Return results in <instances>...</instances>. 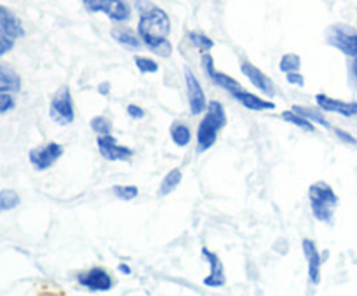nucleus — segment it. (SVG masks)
I'll list each match as a JSON object with an SVG mask.
<instances>
[{"instance_id": "nucleus-21", "label": "nucleus", "mask_w": 357, "mask_h": 296, "mask_svg": "<svg viewBox=\"0 0 357 296\" xmlns=\"http://www.w3.org/2000/svg\"><path fill=\"white\" fill-rule=\"evenodd\" d=\"M291 110H295L296 114L303 115V117L309 118V120L314 122V124H319V125H323V127H331L330 122H328L326 117L321 114L319 108H309V107H302V104H295Z\"/></svg>"}, {"instance_id": "nucleus-29", "label": "nucleus", "mask_w": 357, "mask_h": 296, "mask_svg": "<svg viewBox=\"0 0 357 296\" xmlns=\"http://www.w3.org/2000/svg\"><path fill=\"white\" fill-rule=\"evenodd\" d=\"M91 129H93L96 134L103 136V134H110L112 125L105 117H94L93 120H91Z\"/></svg>"}, {"instance_id": "nucleus-4", "label": "nucleus", "mask_w": 357, "mask_h": 296, "mask_svg": "<svg viewBox=\"0 0 357 296\" xmlns=\"http://www.w3.org/2000/svg\"><path fill=\"white\" fill-rule=\"evenodd\" d=\"M328 44L337 47L345 56L356 58L357 56V31L347 24H333L328 28Z\"/></svg>"}, {"instance_id": "nucleus-6", "label": "nucleus", "mask_w": 357, "mask_h": 296, "mask_svg": "<svg viewBox=\"0 0 357 296\" xmlns=\"http://www.w3.org/2000/svg\"><path fill=\"white\" fill-rule=\"evenodd\" d=\"M91 13H103L114 21H126L131 16V9L122 0H82Z\"/></svg>"}, {"instance_id": "nucleus-12", "label": "nucleus", "mask_w": 357, "mask_h": 296, "mask_svg": "<svg viewBox=\"0 0 357 296\" xmlns=\"http://www.w3.org/2000/svg\"><path fill=\"white\" fill-rule=\"evenodd\" d=\"M202 258L209 263V275L204 279V284L208 288H222L225 284V268H223L222 260L218 258V254H215L213 251H209L208 247H202Z\"/></svg>"}, {"instance_id": "nucleus-22", "label": "nucleus", "mask_w": 357, "mask_h": 296, "mask_svg": "<svg viewBox=\"0 0 357 296\" xmlns=\"http://www.w3.org/2000/svg\"><path fill=\"white\" fill-rule=\"evenodd\" d=\"M282 118H284L286 122H289V124L296 125V127L303 129V131H307V132H314V131H316V125H314V122H310L309 118H305V117H303V115L296 114L295 110L282 111Z\"/></svg>"}, {"instance_id": "nucleus-19", "label": "nucleus", "mask_w": 357, "mask_h": 296, "mask_svg": "<svg viewBox=\"0 0 357 296\" xmlns=\"http://www.w3.org/2000/svg\"><path fill=\"white\" fill-rule=\"evenodd\" d=\"M171 139H173L174 145L180 146V148L190 145L192 132H190V129H188V125L180 124V122H176V124L171 125Z\"/></svg>"}, {"instance_id": "nucleus-8", "label": "nucleus", "mask_w": 357, "mask_h": 296, "mask_svg": "<svg viewBox=\"0 0 357 296\" xmlns=\"http://www.w3.org/2000/svg\"><path fill=\"white\" fill-rule=\"evenodd\" d=\"M98 150H100L101 157L110 162H115V160H129L132 155H135V150L129 148V146L119 145L117 139L112 134H103L98 136Z\"/></svg>"}, {"instance_id": "nucleus-16", "label": "nucleus", "mask_w": 357, "mask_h": 296, "mask_svg": "<svg viewBox=\"0 0 357 296\" xmlns=\"http://www.w3.org/2000/svg\"><path fill=\"white\" fill-rule=\"evenodd\" d=\"M0 31L7 33L13 38L24 37V28L21 21L17 20L16 14L10 13L7 7L0 6Z\"/></svg>"}, {"instance_id": "nucleus-7", "label": "nucleus", "mask_w": 357, "mask_h": 296, "mask_svg": "<svg viewBox=\"0 0 357 296\" xmlns=\"http://www.w3.org/2000/svg\"><path fill=\"white\" fill-rule=\"evenodd\" d=\"M63 155V146L59 143H47L42 148H33L28 153V159H30L31 166L37 171H45L51 166H54L56 160Z\"/></svg>"}, {"instance_id": "nucleus-23", "label": "nucleus", "mask_w": 357, "mask_h": 296, "mask_svg": "<svg viewBox=\"0 0 357 296\" xmlns=\"http://www.w3.org/2000/svg\"><path fill=\"white\" fill-rule=\"evenodd\" d=\"M180 183H181V171L178 169V167H174V169H171L169 173L164 176L162 183H160L159 187V195H169Z\"/></svg>"}, {"instance_id": "nucleus-3", "label": "nucleus", "mask_w": 357, "mask_h": 296, "mask_svg": "<svg viewBox=\"0 0 357 296\" xmlns=\"http://www.w3.org/2000/svg\"><path fill=\"white\" fill-rule=\"evenodd\" d=\"M309 201L310 208H312L314 216L319 221L331 223L333 221L335 209L338 205V195L335 194L333 188L324 181H317V183L310 185L309 188Z\"/></svg>"}, {"instance_id": "nucleus-11", "label": "nucleus", "mask_w": 357, "mask_h": 296, "mask_svg": "<svg viewBox=\"0 0 357 296\" xmlns=\"http://www.w3.org/2000/svg\"><path fill=\"white\" fill-rule=\"evenodd\" d=\"M79 282L89 291H110L114 288L110 274L103 268H91L79 275Z\"/></svg>"}, {"instance_id": "nucleus-10", "label": "nucleus", "mask_w": 357, "mask_h": 296, "mask_svg": "<svg viewBox=\"0 0 357 296\" xmlns=\"http://www.w3.org/2000/svg\"><path fill=\"white\" fill-rule=\"evenodd\" d=\"M202 68H204L206 75H208L209 79L216 84V86H220V87H223L225 91H229L232 96H236L237 93L244 91V87L241 86L236 79H232V77L227 75V73L216 72L215 61H213L211 54H208V52H204V54H202Z\"/></svg>"}, {"instance_id": "nucleus-25", "label": "nucleus", "mask_w": 357, "mask_h": 296, "mask_svg": "<svg viewBox=\"0 0 357 296\" xmlns=\"http://www.w3.org/2000/svg\"><path fill=\"white\" fill-rule=\"evenodd\" d=\"M300 66H302V59H300V56L295 54V52L284 54L281 58V63H279V68H281V72L284 73L298 72Z\"/></svg>"}, {"instance_id": "nucleus-28", "label": "nucleus", "mask_w": 357, "mask_h": 296, "mask_svg": "<svg viewBox=\"0 0 357 296\" xmlns=\"http://www.w3.org/2000/svg\"><path fill=\"white\" fill-rule=\"evenodd\" d=\"M135 63H136V66H138V70L142 73H155V72H159V65H157V63L153 61V59L145 58V56H136Z\"/></svg>"}, {"instance_id": "nucleus-36", "label": "nucleus", "mask_w": 357, "mask_h": 296, "mask_svg": "<svg viewBox=\"0 0 357 296\" xmlns=\"http://www.w3.org/2000/svg\"><path fill=\"white\" fill-rule=\"evenodd\" d=\"M119 270H121L122 274H131V268H129V265H126V263L119 265Z\"/></svg>"}, {"instance_id": "nucleus-18", "label": "nucleus", "mask_w": 357, "mask_h": 296, "mask_svg": "<svg viewBox=\"0 0 357 296\" xmlns=\"http://www.w3.org/2000/svg\"><path fill=\"white\" fill-rule=\"evenodd\" d=\"M21 79L13 68L0 63V93H20Z\"/></svg>"}, {"instance_id": "nucleus-35", "label": "nucleus", "mask_w": 357, "mask_h": 296, "mask_svg": "<svg viewBox=\"0 0 357 296\" xmlns=\"http://www.w3.org/2000/svg\"><path fill=\"white\" fill-rule=\"evenodd\" d=\"M351 75H352V79H354V82L357 84V56L352 59V63H351Z\"/></svg>"}, {"instance_id": "nucleus-31", "label": "nucleus", "mask_w": 357, "mask_h": 296, "mask_svg": "<svg viewBox=\"0 0 357 296\" xmlns=\"http://www.w3.org/2000/svg\"><path fill=\"white\" fill-rule=\"evenodd\" d=\"M14 108V98L9 93H0V114L13 110Z\"/></svg>"}, {"instance_id": "nucleus-20", "label": "nucleus", "mask_w": 357, "mask_h": 296, "mask_svg": "<svg viewBox=\"0 0 357 296\" xmlns=\"http://www.w3.org/2000/svg\"><path fill=\"white\" fill-rule=\"evenodd\" d=\"M114 38L122 44L124 47L129 49H139L142 42H139V35H136L135 31L129 30V28H119V30H114Z\"/></svg>"}, {"instance_id": "nucleus-1", "label": "nucleus", "mask_w": 357, "mask_h": 296, "mask_svg": "<svg viewBox=\"0 0 357 296\" xmlns=\"http://www.w3.org/2000/svg\"><path fill=\"white\" fill-rule=\"evenodd\" d=\"M171 24L169 17L160 7L152 6V3H143L139 6V23L138 35L146 47L159 56H169L173 47H171L167 35H169Z\"/></svg>"}, {"instance_id": "nucleus-13", "label": "nucleus", "mask_w": 357, "mask_h": 296, "mask_svg": "<svg viewBox=\"0 0 357 296\" xmlns=\"http://www.w3.org/2000/svg\"><path fill=\"white\" fill-rule=\"evenodd\" d=\"M241 72L244 73V77H246V79L250 80V82L260 91V93L267 94V96H274V94H278L275 93L274 82H272V80L268 79L260 68H257L253 63H243V65H241Z\"/></svg>"}, {"instance_id": "nucleus-30", "label": "nucleus", "mask_w": 357, "mask_h": 296, "mask_svg": "<svg viewBox=\"0 0 357 296\" xmlns=\"http://www.w3.org/2000/svg\"><path fill=\"white\" fill-rule=\"evenodd\" d=\"M13 47H14V38L9 37L7 33H3V31H0V58L6 56L9 51H13Z\"/></svg>"}, {"instance_id": "nucleus-5", "label": "nucleus", "mask_w": 357, "mask_h": 296, "mask_svg": "<svg viewBox=\"0 0 357 296\" xmlns=\"http://www.w3.org/2000/svg\"><path fill=\"white\" fill-rule=\"evenodd\" d=\"M49 115L59 125H68L75 120V110H73L72 94H70L68 87H61L54 94L51 101V108H49Z\"/></svg>"}, {"instance_id": "nucleus-9", "label": "nucleus", "mask_w": 357, "mask_h": 296, "mask_svg": "<svg viewBox=\"0 0 357 296\" xmlns=\"http://www.w3.org/2000/svg\"><path fill=\"white\" fill-rule=\"evenodd\" d=\"M185 84H187L188 104H190L192 115H199L202 114V111L208 110V101H206L204 89H202L197 77H195L188 68H185Z\"/></svg>"}, {"instance_id": "nucleus-17", "label": "nucleus", "mask_w": 357, "mask_h": 296, "mask_svg": "<svg viewBox=\"0 0 357 296\" xmlns=\"http://www.w3.org/2000/svg\"><path fill=\"white\" fill-rule=\"evenodd\" d=\"M234 98H236V100L239 101L244 108H248V110L261 111V110H274L275 108V103H272V101H268V100H264V98L257 96V94L248 93L246 89L241 91V93H237Z\"/></svg>"}, {"instance_id": "nucleus-15", "label": "nucleus", "mask_w": 357, "mask_h": 296, "mask_svg": "<svg viewBox=\"0 0 357 296\" xmlns=\"http://www.w3.org/2000/svg\"><path fill=\"white\" fill-rule=\"evenodd\" d=\"M303 254H305V260L309 263V279L310 284H319L321 281V263H323V258H321L319 249H317L316 242L310 239H305L302 242Z\"/></svg>"}, {"instance_id": "nucleus-32", "label": "nucleus", "mask_w": 357, "mask_h": 296, "mask_svg": "<svg viewBox=\"0 0 357 296\" xmlns=\"http://www.w3.org/2000/svg\"><path fill=\"white\" fill-rule=\"evenodd\" d=\"M333 132L342 139V141L349 143V145H357V139L351 134V132L344 131V129H338V127H333Z\"/></svg>"}, {"instance_id": "nucleus-33", "label": "nucleus", "mask_w": 357, "mask_h": 296, "mask_svg": "<svg viewBox=\"0 0 357 296\" xmlns=\"http://www.w3.org/2000/svg\"><path fill=\"white\" fill-rule=\"evenodd\" d=\"M286 79H288L289 84H295V86H300V87H302L303 84H305V79H303V75H300L298 72L286 73Z\"/></svg>"}, {"instance_id": "nucleus-26", "label": "nucleus", "mask_w": 357, "mask_h": 296, "mask_svg": "<svg viewBox=\"0 0 357 296\" xmlns=\"http://www.w3.org/2000/svg\"><path fill=\"white\" fill-rule=\"evenodd\" d=\"M188 38H190L192 44H194L195 47H197L199 51H202V52H208V51H211L213 47H215V42H213L211 38L206 37V35H202V33H195V31H192V33H188Z\"/></svg>"}, {"instance_id": "nucleus-27", "label": "nucleus", "mask_w": 357, "mask_h": 296, "mask_svg": "<svg viewBox=\"0 0 357 296\" xmlns=\"http://www.w3.org/2000/svg\"><path fill=\"white\" fill-rule=\"evenodd\" d=\"M112 190H114L115 197H119L121 201H132V198L138 197L139 192L138 187H132V185H124V187L122 185H115Z\"/></svg>"}, {"instance_id": "nucleus-34", "label": "nucleus", "mask_w": 357, "mask_h": 296, "mask_svg": "<svg viewBox=\"0 0 357 296\" xmlns=\"http://www.w3.org/2000/svg\"><path fill=\"white\" fill-rule=\"evenodd\" d=\"M128 115L131 118H143L145 117V110H143L142 107H138V104H129Z\"/></svg>"}, {"instance_id": "nucleus-24", "label": "nucleus", "mask_w": 357, "mask_h": 296, "mask_svg": "<svg viewBox=\"0 0 357 296\" xmlns=\"http://www.w3.org/2000/svg\"><path fill=\"white\" fill-rule=\"evenodd\" d=\"M20 204H21V198L16 190H10V188H3V190H0V212L10 211V209L17 208Z\"/></svg>"}, {"instance_id": "nucleus-14", "label": "nucleus", "mask_w": 357, "mask_h": 296, "mask_svg": "<svg viewBox=\"0 0 357 296\" xmlns=\"http://www.w3.org/2000/svg\"><path fill=\"white\" fill-rule=\"evenodd\" d=\"M317 107L324 111H333V114L344 115V117H357V103L356 101H342L326 94H317Z\"/></svg>"}, {"instance_id": "nucleus-2", "label": "nucleus", "mask_w": 357, "mask_h": 296, "mask_svg": "<svg viewBox=\"0 0 357 296\" xmlns=\"http://www.w3.org/2000/svg\"><path fill=\"white\" fill-rule=\"evenodd\" d=\"M227 125L225 108L218 101H211L208 104V115L202 118L197 129V150L206 152L211 148L218 139V131Z\"/></svg>"}]
</instances>
